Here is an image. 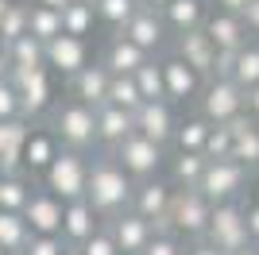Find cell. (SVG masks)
Masks as SVG:
<instances>
[{
	"instance_id": "20",
	"label": "cell",
	"mask_w": 259,
	"mask_h": 255,
	"mask_svg": "<svg viewBox=\"0 0 259 255\" xmlns=\"http://www.w3.org/2000/svg\"><path fill=\"white\" fill-rule=\"evenodd\" d=\"M174 54H178L186 66H194L201 77H217V54H221V51L213 47V39H209L201 27L174 35Z\"/></svg>"
},
{
	"instance_id": "53",
	"label": "cell",
	"mask_w": 259,
	"mask_h": 255,
	"mask_svg": "<svg viewBox=\"0 0 259 255\" xmlns=\"http://www.w3.org/2000/svg\"><path fill=\"white\" fill-rule=\"evenodd\" d=\"M12 8V0H0V20H4V12Z\"/></svg>"
},
{
	"instance_id": "44",
	"label": "cell",
	"mask_w": 259,
	"mask_h": 255,
	"mask_svg": "<svg viewBox=\"0 0 259 255\" xmlns=\"http://www.w3.org/2000/svg\"><path fill=\"white\" fill-rule=\"evenodd\" d=\"M186 255H225V251H221L213 240H205V236H201V240H190V244H186Z\"/></svg>"
},
{
	"instance_id": "29",
	"label": "cell",
	"mask_w": 259,
	"mask_h": 255,
	"mask_svg": "<svg viewBox=\"0 0 259 255\" xmlns=\"http://www.w3.org/2000/svg\"><path fill=\"white\" fill-rule=\"evenodd\" d=\"M31 186H35V178L27 170H16V174H4V170H0V209L23 212V205L31 197Z\"/></svg>"
},
{
	"instance_id": "18",
	"label": "cell",
	"mask_w": 259,
	"mask_h": 255,
	"mask_svg": "<svg viewBox=\"0 0 259 255\" xmlns=\"http://www.w3.org/2000/svg\"><path fill=\"white\" fill-rule=\"evenodd\" d=\"M174 101H143L140 108H136V132H143L147 139H155V143H166L170 147L174 139V128H178V112H174Z\"/></svg>"
},
{
	"instance_id": "2",
	"label": "cell",
	"mask_w": 259,
	"mask_h": 255,
	"mask_svg": "<svg viewBox=\"0 0 259 255\" xmlns=\"http://www.w3.org/2000/svg\"><path fill=\"white\" fill-rule=\"evenodd\" d=\"M47 128L58 136L62 147L85 151V155L97 151V108L85 105V101H77V97H70V93L51 105V112H47Z\"/></svg>"
},
{
	"instance_id": "56",
	"label": "cell",
	"mask_w": 259,
	"mask_h": 255,
	"mask_svg": "<svg viewBox=\"0 0 259 255\" xmlns=\"http://www.w3.org/2000/svg\"><path fill=\"white\" fill-rule=\"evenodd\" d=\"M77 4H97V0H77Z\"/></svg>"
},
{
	"instance_id": "9",
	"label": "cell",
	"mask_w": 259,
	"mask_h": 255,
	"mask_svg": "<svg viewBox=\"0 0 259 255\" xmlns=\"http://www.w3.org/2000/svg\"><path fill=\"white\" fill-rule=\"evenodd\" d=\"M12 81L20 89V105H23V116L27 120H39L51 112L54 105V81H51V70L47 66H35V70H12Z\"/></svg>"
},
{
	"instance_id": "13",
	"label": "cell",
	"mask_w": 259,
	"mask_h": 255,
	"mask_svg": "<svg viewBox=\"0 0 259 255\" xmlns=\"http://www.w3.org/2000/svg\"><path fill=\"white\" fill-rule=\"evenodd\" d=\"M201 31L213 39L217 51H240L244 42H251V31H248V23H244V16L228 12V8H217V4H209V16L201 23Z\"/></svg>"
},
{
	"instance_id": "40",
	"label": "cell",
	"mask_w": 259,
	"mask_h": 255,
	"mask_svg": "<svg viewBox=\"0 0 259 255\" xmlns=\"http://www.w3.org/2000/svg\"><path fill=\"white\" fill-rule=\"evenodd\" d=\"M205 159H232V128L228 124H213L205 139Z\"/></svg>"
},
{
	"instance_id": "4",
	"label": "cell",
	"mask_w": 259,
	"mask_h": 255,
	"mask_svg": "<svg viewBox=\"0 0 259 255\" xmlns=\"http://www.w3.org/2000/svg\"><path fill=\"white\" fill-rule=\"evenodd\" d=\"M209 217H213V201L197 190H178L174 186V197H170V212H166V228L174 236H182L186 244L190 240H201L209 228Z\"/></svg>"
},
{
	"instance_id": "10",
	"label": "cell",
	"mask_w": 259,
	"mask_h": 255,
	"mask_svg": "<svg viewBox=\"0 0 259 255\" xmlns=\"http://www.w3.org/2000/svg\"><path fill=\"white\" fill-rule=\"evenodd\" d=\"M170 197H174V182H170V178H159V174H155V178L136 182V190H132V205H128V209H136L140 217H147L155 228H166Z\"/></svg>"
},
{
	"instance_id": "6",
	"label": "cell",
	"mask_w": 259,
	"mask_h": 255,
	"mask_svg": "<svg viewBox=\"0 0 259 255\" xmlns=\"http://www.w3.org/2000/svg\"><path fill=\"white\" fill-rule=\"evenodd\" d=\"M197 112L209 124H228V120L244 116V89L232 77H205L201 93H197Z\"/></svg>"
},
{
	"instance_id": "43",
	"label": "cell",
	"mask_w": 259,
	"mask_h": 255,
	"mask_svg": "<svg viewBox=\"0 0 259 255\" xmlns=\"http://www.w3.org/2000/svg\"><path fill=\"white\" fill-rule=\"evenodd\" d=\"M12 116H23V105H20V89L12 77L0 81V120H12Z\"/></svg>"
},
{
	"instance_id": "45",
	"label": "cell",
	"mask_w": 259,
	"mask_h": 255,
	"mask_svg": "<svg viewBox=\"0 0 259 255\" xmlns=\"http://www.w3.org/2000/svg\"><path fill=\"white\" fill-rule=\"evenodd\" d=\"M244 16V23H248V31H251V39H259V0H251L248 8L240 12Z\"/></svg>"
},
{
	"instance_id": "25",
	"label": "cell",
	"mask_w": 259,
	"mask_h": 255,
	"mask_svg": "<svg viewBox=\"0 0 259 255\" xmlns=\"http://www.w3.org/2000/svg\"><path fill=\"white\" fill-rule=\"evenodd\" d=\"M162 12V20H166V27H170V35H182V31H194V27H201L209 16V0H170Z\"/></svg>"
},
{
	"instance_id": "30",
	"label": "cell",
	"mask_w": 259,
	"mask_h": 255,
	"mask_svg": "<svg viewBox=\"0 0 259 255\" xmlns=\"http://www.w3.org/2000/svg\"><path fill=\"white\" fill-rule=\"evenodd\" d=\"M205 155L201 151H174L170 159V182L178 186V190H194L197 182H201V174H205Z\"/></svg>"
},
{
	"instance_id": "34",
	"label": "cell",
	"mask_w": 259,
	"mask_h": 255,
	"mask_svg": "<svg viewBox=\"0 0 259 255\" xmlns=\"http://www.w3.org/2000/svg\"><path fill=\"white\" fill-rule=\"evenodd\" d=\"M27 31L35 39L51 42L54 35H62V8H47V4H31V16H27Z\"/></svg>"
},
{
	"instance_id": "23",
	"label": "cell",
	"mask_w": 259,
	"mask_h": 255,
	"mask_svg": "<svg viewBox=\"0 0 259 255\" xmlns=\"http://www.w3.org/2000/svg\"><path fill=\"white\" fill-rule=\"evenodd\" d=\"M27 132H31V120H27V116L0 120V170H4V174H16V170H23V147H27Z\"/></svg>"
},
{
	"instance_id": "8",
	"label": "cell",
	"mask_w": 259,
	"mask_h": 255,
	"mask_svg": "<svg viewBox=\"0 0 259 255\" xmlns=\"http://www.w3.org/2000/svg\"><path fill=\"white\" fill-rule=\"evenodd\" d=\"M248 205L240 201H217L213 205V217H209V228H205V240H213L217 247L225 255L240 251L244 244H251L248 240Z\"/></svg>"
},
{
	"instance_id": "36",
	"label": "cell",
	"mask_w": 259,
	"mask_h": 255,
	"mask_svg": "<svg viewBox=\"0 0 259 255\" xmlns=\"http://www.w3.org/2000/svg\"><path fill=\"white\" fill-rule=\"evenodd\" d=\"M136 85H140V93H143V101H162L166 97V81H162V62H159V54H151L147 62L136 70Z\"/></svg>"
},
{
	"instance_id": "26",
	"label": "cell",
	"mask_w": 259,
	"mask_h": 255,
	"mask_svg": "<svg viewBox=\"0 0 259 255\" xmlns=\"http://www.w3.org/2000/svg\"><path fill=\"white\" fill-rule=\"evenodd\" d=\"M228 128H232V159L251 170L259 162V124L244 112V116L228 120Z\"/></svg>"
},
{
	"instance_id": "38",
	"label": "cell",
	"mask_w": 259,
	"mask_h": 255,
	"mask_svg": "<svg viewBox=\"0 0 259 255\" xmlns=\"http://www.w3.org/2000/svg\"><path fill=\"white\" fill-rule=\"evenodd\" d=\"M27 16H31V4L12 0V8L4 12V20H0V42H12L16 35L27 31Z\"/></svg>"
},
{
	"instance_id": "58",
	"label": "cell",
	"mask_w": 259,
	"mask_h": 255,
	"mask_svg": "<svg viewBox=\"0 0 259 255\" xmlns=\"http://www.w3.org/2000/svg\"><path fill=\"white\" fill-rule=\"evenodd\" d=\"M255 201H259V190H255Z\"/></svg>"
},
{
	"instance_id": "42",
	"label": "cell",
	"mask_w": 259,
	"mask_h": 255,
	"mask_svg": "<svg viewBox=\"0 0 259 255\" xmlns=\"http://www.w3.org/2000/svg\"><path fill=\"white\" fill-rule=\"evenodd\" d=\"M77 251H81V255H120V247H116V240H112V232L101 224V228L89 236V240L77 247Z\"/></svg>"
},
{
	"instance_id": "37",
	"label": "cell",
	"mask_w": 259,
	"mask_h": 255,
	"mask_svg": "<svg viewBox=\"0 0 259 255\" xmlns=\"http://www.w3.org/2000/svg\"><path fill=\"white\" fill-rule=\"evenodd\" d=\"M108 101L120 108H128V112H136V108L143 105V93L140 85H136V77L132 74H112V81H108Z\"/></svg>"
},
{
	"instance_id": "46",
	"label": "cell",
	"mask_w": 259,
	"mask_h": 255,
	"mask_svg": "<svg viewBox=\"0 0 259 255\" xmlns=\"http://www.w3.org/2000/svg\"><path fill=\"white\" fill-rule=\"evenodd\" d=\"M244 212H248V240H251V244H259V201H251Z\"/></svg>"
},
{
	"instance_id": "52",
	"label": "cell",
	"mask_w": 259,
	"mask_h": 255,
	"mask_svg": "<svg viewBox=\"0 0 259 255\" xmlns=\"http://www.w3.org/2000/svg\"><path fill=\"white\" fill-rule=\"evenodd\" d=\"M143 4H147V8H166L170 0H143Z\"/></svg>"
},
{
	"instance_id": "32",
	"label": "cell",
	"mask_w": 259,
	"mask_h": 255,
	"mask_svg": "<svg viewBox=\"0 0 259 255\" xmlns=\"http://www.w3.org/2000/svg\"><path fill=\"white\" fill-rule=\"evenodd\" d=\"M27 236H31V228H27V221H23V212L0 209V247H4V251L20 255L23 244H27Z\"/></svg>"
},
{
	"instance_id": "35",
	"label": "cell",
	"mask_w": 259,
	"mask_h": 255,
	"mask_svg": "<svg viewBox=\"0 0 259 255\" xmlns=\"http://www.w3.org/2000/svg\"><path fill=\"white\" fill-rule=\"evenodd\" d=\"M140 4H143V0H97L93 8H97V23H105L108 31L116 35L120 27L136 16V8H140Z\"/></svg>"
},
{
	"instance_id": "17",
	"label": "cell",
	"mask_w": 259,
	"mask_h": 255,
	"mask_svg": "<svg viewBox=\"0 0 259 255\" xmlns=\"http://www.w3.org/2000/svg\"><path fill=\"white\" fill-rule=\"evenodd\" d=\"M217 74L232 77L244 93L255 89V85H259V39L244 42L240 51H221V54H217Z\"/></svg>"
},
{
	"instance_id": "28",
	"label": "cell",
	"mask_w": 259,
	"mask_h": 255,
	"mask_svg": "<svg viewBox=\"0 0 259 255\" xmlns=\"http://www.w3.org/2000/svg\"><path fill=\"white\" fill-rule=\"evenodd\" d=\"M8 47V62L12 70H35V66H47V42L35 39L31 31L16 35L12 42H4Z\"/></svg>"
},
{
	"instance_id": "21",
	"label": "cell",
	"mask_w": 259,
	"mask_h": 255,
	"mask_svg": "<svg viewBox=\"0 0 259 255\" xmlns=\"http://www.w3.org/2000/svg\"><path fill=\"white\" fill-rule=\"evenodd\" d=\"M101 224H105V221H101V212L89 205V197H74V201H66V212H62V240H66V244L81 247Z\"/></svg>"
},
{
	"instance_id": "39",
	"label": "cell",
	"mask_w": 259,
	"mask_h": 255,
	"mask_svg": "<svg viewBox=\"0 0 259 255\" xmlns=\"http://www.w3.org/2000/svg\"><path fill=\"white\" fill-rule=\"evenodd\" d=\"M140 255H186V240L174 236L170 228H155V236L147 240V247Z\"/></svg>"
},
{
	"instance_id": "1",
	"label": "cell",
	"mask_w": 259,
	"mask_h": 255,
	"mask_svg": "<svg viewBox=\"0 0 259 255\" xmlns=\"http://www.w3.org/2000/svg\"><path fill=\"white\" fill-rule=\"evenodd\" d=\"M132 190H136V178L120 166V159L112 151H93L89 159V178H85V197L89 205L101 212V221L116 217L132 205Z\"/></svg>"
},
{
	"instance_id": "57",
	"label": "cell",
	"mask_w": 259,
	"mask_h": 255,
	"mask_svg": "<svg viewBox=\"0 0 259 255\" xmlns=\"http://www.w3.org/2000/svg\"><path fill=\"white\" fill-rule=\"evenodd\" d=\"M0 255H8V251H4V247H0Z\"/></svg>"
},
{
	"instance_id": "27",
	"label": "cell",
	"mask_w": 259,
	"mask_h": 255,
	"mask_svg": "<svg viewBox=\"0 0 259 255\" xmlns=\"http://www.w3.org/2000/svg\"><path fill=\"white\" fill-rule=\"evenodd\" d=\"M62 147V143H58V136H54L51 128H47V132H27V147H23V170H27V174H43L47 170V162L54 159V151Z\"/></svg>"
},
{
	"instance_id": "51",
	"label": "cell",
	"mask_w": 259,
	"mask_h": 255,
	"mask_svg": "<svg viewBox=\"0 0 259 255\" xmlns=\"http://www.w3.org/2000/svg\"><path fill=\"white\" fill-rule=\"evenodd\" d=\"M35 4H47V8H66L70 0H35Z\"/></svg>"
},
{
	"instance_id": "41",
	"label": "cell",
	"mask_w": 259,
	"mask_h": 255,
	"mask_svg": "<svg viewBox=\"0 0 259 255\" xmlns=\"http://www.w3.org/2000/svg\"><path fill=\"white\" fill-rule=\"evenodd\" d=\"M62 251H66L62 236H54V232H31L20 255H62Z\"/></svg>"
},
{
	"instance_id": "16",
	"label": "cell",
	"mask_w": 259,
	"mask_h": 255,
	"mask_svg": "<svg viewBox=\"0 0 259 255\" xmlns=\"http://www.w3.org/2000/svg\"><path fill=\"white\" fill-rule=\"evenodd\" d=\"M105 228L112 232L120 255H140L143 247H147V240L155 236V224L147 221V217H140L136 209H124V212H116V217H108Z\"/></svg>"
},
{
	"instance_id": "48",
	"label": "cell",
	"mask_w": 259,
	"mask_h": 255,
	"mask_svg": "<svg viewBox=\"0 0 259 255\" xmlns=\"http://www.w3.org/2000/svg\"><path fill=\"white\" fill-rule=\"evenodd\" d=\"M209 4H217V8H228V12H244L251 0H209Z\"/></svg>"
},
{
	"instance_id": "3",
	"label": "cell",
	"mask_w": 259,
	"mask_h": 255,
	"mask_svg": "<svg viewBox=\"0 0 259 255\" xmlns=\"http://www.w3.org/2000/svg\"><path fill=\"white\" fill-rule=\"evenodd\" d=\"M89 159L85 151H74V147H58L54 159L47 162V170L39 174L51 193H58L62 201H74V197H85V178H89Z\"/></svg>"
},
{
	"instance_id": "49",
	"label": "cell",
	"mask_w": 259,
	"mask_h": 255,
	"mask_svg": "<svg viewBox=\"0 0 259 255\" xmlns=\"http://www.w3.org/2000/svg\"><path fill=\"white\" fill-rule=\"evenodd\" d=\"M8 74H12V62H8V47L0 42V81H4Z\"/></svg>"
},
{
	"instance_id": "5",
	"label": "cell",
	"mask_w": 259,
	"mask_h": 255,
	"mask_svg": "<svg viewBox=\"0 0 259 255\" xmlns=\"http://www.w3.org/2000/svg\"><path fill=\"white\" fill-rule=\"evenodd\" d=\"M112 155L120 159V166L128 170L136 182L155 178V174H162V166H166V143H155V139H147L143 132L124 136L116 147H112Z\"/></svg>"
},
{
	"instance_id": "47",
	"label": "cell",
	"mask_w": 259,
	"mask_h": 255,
	"mask_svg": "<svg viewBox=\"0 0 259 255\" xmlns=\"http://www.w3.org/2000/svg\"><path fill=\"white\" fill-rule=\"evenodd\" d=\"M244 112H248V116H251V120L259 124V85L244 93Z\"/></svg>"
},
{
	"instance_id": "54",
	"label": "cell",
	"mask_w": 259,
	"mask_h": 255,
	"mask_svg": "<svg viewBox=\"0 0 259 255\" xmlns=\"http://www.w3.org/2000/svg\"><path fill=\"white\" fill-rule=\"evenodd\" d=\"M251 182H255V186H259V162H255V166H251Z\"/></svg>"
},
{
	"instance_id": "15",
	"label": "cell",
	"mask_w": 259,
	"mask_h": 255,
	"mask_svg": "<svg viewBox=\"0 0 259 255\" xmlns=\"http://www.w3.org/2000/svg\"><path fill=\"white\" fill-rule=\"evenodd\" d=\"M89 62V39H81V35H54L51 42H47V70L58 77H74L81 66Z\"/></svg>"
},
{
	"instance_id": "19",
	"label": "cell",
	"mask_w": 259,
	"mask_h": 255,
	"mask_svg": "<svg viewBox=\"0 0 259 255\" xmlns=\"http://www.w3.org/2000/svg\"><path fill=\"white\" fill-rule=\"evenodd\" d=\"M108 81H112V70H108L101 58H97V62L89 58L74 77H66V93L97 108V105H105V101H108Z\"/></svg>"
},
{
	"instance_id": "12",
	"label": "cell",
	"mask_w": 259,
	"mask_h": 255,
	"mask_svg": "<svg viewBox=\"0 0 259 255\" xmlns=\"http://www.w3.org/2000/svg\"><path fill=\"white\" fill-rule=\"evenodd\" d=\"M62 212H66V201L58 193H51L43 182H35L31 186V197L23 205V221L31 232H54L62 236Z\"/></svg>"
},
{
	"instance_id": "31",
	"label": "cell",
	"mask_w": 259,
	"mask_h": 255,
	"mask_svg": "<svg viewBox=\"0 0 259 255\" xmlns=\"http://www.w3.org/2000/svg\"><path fill=\"white\" fill-rule=\"evenodd\" d=\"M209 120L201 116V112H194V116H178V128H174V139L170 147L174 151H205V139H209Z\"/></svg>"
},
{
	"instance_id": "50",
	"label": "cell",
	"mask_w": 259,
	"mask_h": 255,
	"mask_svg": "<svg viewBox=\"0 0 259 255\" xmlns=\"http://www.w3.org/2000/svg\"><path fill=\"white\" fill-rule=\"evenodd\" d=\"M232 255H259V244H244L240 251H232Z\"/></svg>"
},
{
	"instance_id": "7",
	"label": "cell",
	"mask_w": 259,
	"mask_h": 255,
	"mask_svg": "<svg viewBox=\"0 0 259 255\" xmlns=\"http://www.w3.org/2000/svg\"><path fill=\"white\" fill-rule=\"evenodd\" d=\"M248 182H251V170L244 166V162H236V159H209L205 174H201V182H197V190L217 205V201H236V197H244Z\"/></svg>"
},
{
	"instance_id": "22",
	"label": "cell",
	"mask_w": 259,
	"mask_h": 255,
	"mask_svg": "<svg viewBox=\"0 0 259 255\" xmlns=\"http://www.w3.org/2000/svg\"><path fill=\"white\" fill-rule=\"evenodd\" d=\"M132 132H136V112L112 105V101L97 105V151H112Z\"/></svg>"
},
{
	"instance_id": "33",
	"label": "cell",
	"mask_w": 259,
	"mask_h": 255,
	"mask_svg": "<svg viewBox=\"0 0 259 255\" xmlns=\"http://www.w3.org/2000/svg\"><path fill=\"white\" fill-rule=\"evenodd\" d=\"M62 31L89 39V35L97 31V8H93V4H77V0H70V4L62 8Z\"/></svg>"
},
{
	"instance_id": "14",
	"label": "cell",
	"mask_w": 259,
	"mask_h": 255,
	"mask_svg": "<svg viewBox=\"0 0 259 255\" xmlns=\"http://www.w3.org/2000/svg\"><path fill=\"white\" fill-rule=\"evenodd\" d=\"M159 62H162V81H166V101H174V105H190V101H197L205 77L197 74L194 66H186L174 51L159 54Z\"/></svg>"
},
{
	"instance_id": "11",
	"label": "cell",
	"mask_w": 259,
	"mask_h": 255,
	"mask_svg": "<svg viewBox=\"0 0 259 255\" xmlns=\"http://www.w3.org/2000/svg\"><path fill=\"white\" fill-rule=\"evenodd\" d=\"M116 35H128V39L140 42L147 54H162V51H166V42H170V27H166V20H162V12L147 8V4H140L136 16H132Z\"/></svg>"
},
{
	"instance_id": "24",
	"label": "cell",
	"mask_w": 259,
	"mask_h": 255,
	"mask_svg": "<svg viewBox=\"0 0 259 255\" xmlns=\"http://www.w3.org/2000/svg\"><path fill=\"white\" fill-rule=\"evenodd\" d=\"M147 58H151V54L143 51L140 42H132L128 35H112L108 47H105V54H101V62H105L112 74H136Z\"/></svg>"
},
{
	"instance_id": "55",
	"label": "cell",
	"mask_w": 259,
	"mask_h": 255,
	"mask_svg": "<svg viewBox=\"0 0 259 255\" xmlns=\"http://www.w3.org/2000/svg\"><path fill=\"white\" fill-rule=\"evenodd\" d=\"M62 255H81V251H77L74 244H66V251H62Z\"/></svg>"
}]
</instances>
